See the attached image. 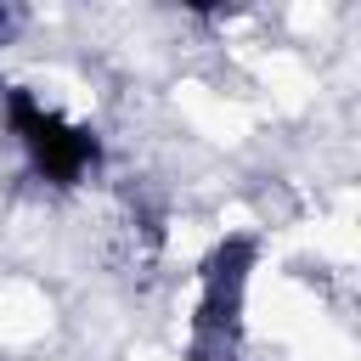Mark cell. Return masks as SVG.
<instances>
[{
	"instance_id": "1",
	"label": "cell",
	"mask_w": 361,
	"mask_h": 361,
	"mask_svg": "<svg viewBox=\"0 0 361 361\" xmlns=\"http://www.w3.org/2000/svg\"><path fill=\"white\" fill-rule=\"evenodd\" d=\"M254 237H226L203 259V299L192 316V361H243V293L254 271Z\"/></svg>"
},
{
	"instance_id": "2",
	"label": "cell",
	"mask_w": 361,
	"mask_h": 361,
	"mask_svg": "<svg viewBox=\"0 0 361 361\" xmlns=\"http://www.w3.org/2000/svg\"><path fill=\"white\" fill-rule=\"evenodd\" d=\"M6 124H11V135L28 147L34 169H39L45 180H56V186H73L85 169L102 164V141H96L85 124H68V118L51 113L45 102H34L23 85L6 90Z\"/></svg>"
},
{
	"instance_id": "3",
	"label": "cell",
	"mask_w": 361,
	"mask_h": 361,
	"mask_svg": "<svg viewBox=\"0 0 361 361\" xmlns=\"http://www.w3.org/2000/svg\"><path fill=\"white\" fill-rule=\"evenodd\" d=\"M17 23H23V17H17V11H11V6H0V45H6V39H11V34H17Z\"/></svg>"
}]
</instances>
